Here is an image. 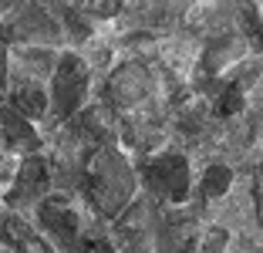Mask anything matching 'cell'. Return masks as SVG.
<instances>
[]
</instances>
